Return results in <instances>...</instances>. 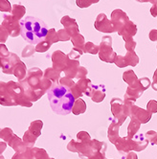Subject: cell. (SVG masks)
<instances>
[{
	"instance_id": "obj_1",
	"label": "cell",
	"mask_w": 157,
	"mask_h": 159,
	"mask_svg": "<svg viewBox=\"0 0 157 159\" xmlns=\"http://www.w3.org/2000/svg\"><path fill=\"white\" fill-rule=\"evenodd\" d=\"M52 110L59 115H67L71 112L75 97L71 90L62 84H54L47 92Z\"/></svg>"
},
{
	"instance_id": "obj_2",
	"label": "cell",
	"mask_w": 157,
	"mask_h": 159,
	"mask_svg": "<svg viewBox=\"0 0 157 159\" xmlns=\"http://www.w3.org/2000/svg\"><path fill=\"white\" fill-rule=\"evenodd\" d=\"M20 31L22 38L32 44L41 42L48 33L46 24L34 16H26L20 20Z\"/></svg>"
},
{
	"instance_id": "obj_3",
	"label": "cell",
	"mask_w": 157,
	"mask_h": 159,
	"mask_svg": "<svg viewBox=\"0 0 157 159\" xmlns=\"http://www.w3.org/2000/svg\"><path fill=\"white\" fill-rule=\"evenodd\" d=\"M111 43L112 39L110 37H104L100 45V59L106 62H113L117 58L116 53L112 50Z\"/></svg>"
},
{
	"instance_id": "obj_4",
	"label": "cell",
	"mask_w": 157,
	"mask_h": 159,
	"mask_svg": "<svg viewBox=\"0 0 157 159\" xmlns=\"http://www.w3.org/2000/svg\"><path fill=\"white\" fill-rule=\"evenodd\" d=\"M128 21H129V18L124 11H122L120 9H116L111 13V22L117 32H119L124 27V25Z\"/></svg>"
},
{
	"instance_id": "obj_5",
	"label": "cell",
	"mask_w": 157,
	"mask_h": 159,
	"mask_svg": "<svg viewBox=\"0 0 157 159\" xmlns=\"http://www.w3.org/2000/svg\"><path fill=\"white\" fill-rule=\"evenodd\" d=\"M95 28L98 31L104 32V33L117 32L115 27L113 26V24H112L111 20H108L105 14H100L97 16V19L95 21Z\"/></svg>"
},
{
	"instance_id": "obj_6",
	"label": "cell",
	"mask_w": 157,
	"mask_h": 159,
	"mask_svg": "<svg viewBox=\"0 0 157 159\" xmlns=\"http://www.w3.org/2000/svg\"><path fill=\"white\" fill-rule=\"evenodd\" d=\"M119 35L124 38L125 41H128L132 39V37L137 33V26L132 21H128L119 32Z\"/></svg>"
},
{
	"instance_id": "obj_7",
	"label": "cell",
	"mask_w": 157,
	"mask_h": 159,
	"mask_svg": "<svg viewBox=\"0 0 157 159\" xmlns=\"http://www.w3.org/2000/svg\"><path fill=\"white\" fill-rule=\"evenodd\" d=\"M124 58H125L127 65L129 64L131 66H134V65H136L138 63V57L136 56V54L134 53L133 51H128L127 56L124 57Z\"/></svg>"
},
{
	"instance_id": "obj_8",
	"label": "cell",
	"mask_w": 157,
	"mask_h": 159,
	"mask_svg": "<svg viewBox=\"0 0 157 159\" xmlns=\"http://www.w3.org/2000/svg\"><path fill=\"white\" fill-rule=\"evenodd\" d=\"M99 46L93 44L92 42H88L86 44V52H89L91 54H97L99 52Z\"/></svg>"
},
{
	"instance_id": "obj_9",
	"label": "cell",
	"mask_w": 157,
	"mask_h": 159,
	"mask_svg": "<svg viewBox=\"0 0 157 159\" xmlns=\"http://www.w3.org/2000/svg\"><path fill=\"white\" fill-rule=\"evenodd\" d=\"M78 5L82 7V8H85L90 6L92 3H97L99 2V0H78Z\"/></svg>"
},
{
	"instance_id": "obj_10",
	"label": "cell",
	"mask_w": 157,
	"mask_h": 159,
	"mask_svg": "<svg viewBox=\"0 0 157 159\" xmlns=\"http://www.w3.org/2000/svg\"><path fill=\"white\" fill-rule=\"evenodd\" d=\"M135 46H136V42L134 41L133 39L126 41V48H127L128 51H133L134 48H135Z\"/></svg>"
},
{
	"instance_id": "obj_11",
	"label": "cell",
	"mask_w": 157,
	"mask_h": 159,
	"mask_svg": "<svg viewBox=\"0 0 157 159\" xmlns=\"http://www.w3.org/2000/svg\"><path fill=\"white\" fill-rule=\"evenodd\" d=\"M150 107L153 108V109H152V113L155 112V111H157V102H155V101H150V103L148 104V109H150Z\"/></svg>"
},
{
	"instance_id": "obj_12",
	"label": "cell",
	"mask_w": 157,
	"mask_h": 159,
	"mask_svg": "<svg viewBox=\"0 0 157 159\" xmlns=\"http://www.w3.org/2000/svg\"><path fill=\"white\" fill-rule=\"evenodd\" d=\"M150 39L152 41H156L157 40V30H152L150 33Z\"/></svg>"
},
{
	"instance_id": "obj_13",
	"label": "cell",
	"mask_w": 157,
	"mask_h": 159,
	"mask_svg": "<svg viewBox=\"0 0 157 159\" xmlns=\"http://www.w3.org/2000/svg\"><path fill=\"white\" fill-rule=\"evenodd\" d=\"M150 14L153 17H157V5H153L150 8Z\"/></svg>"
},
{
	"instance_id": "obj_14",
	"label": "cell",
	"mask_w": 157,
	"mask_h": 159,
	"mask_svg": "<svg viewBox=\"0 0 157 159\" xmlns=\"http://www.w3.org/2000/svg\"><path fill=\"white\" fill-rule=\"evenodd\" d=\"M138 2H142V3H145V2H149V0H137Z\"/></svg>"
}]
</instances>
